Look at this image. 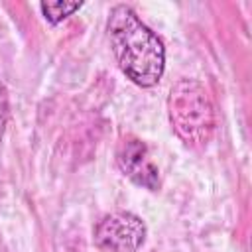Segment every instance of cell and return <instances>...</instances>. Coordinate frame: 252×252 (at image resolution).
Listing matches in <instances>:
<instances>
[{"label": "cell", "mask_w": 252, "mask_h": 252, "mask_svg": "<svg viewBox=\"0 0 252 252\" xmlns=\"http://www.w3.org/2000/svg\"><path fill=\"white\" fill-rule=\"evenodd\" d=\"M81 6H83L81 2H41L39 10L49 24H59L61 20L71 16L75 10H79Z\"/></svg>", "instance_id": "5"}, {"label": "cell", "mask_w": 252, "mask_h": 252, "mask_svg": "<svg viewBox=\"0 0 252 252\" xmlns=\"http://www.w3.org/2000/svg\"><path fill=\"white\" fill-rule=\"evenodd\" d=\"M116 161L122 173L128 179H132L136 185L150 191L159 189V171L152 161L146 144L140 138L134 136L122 138L116 150Z\"/></svg>", "instance_id": "4"}, {"label": "cell", "mask_w": 252, "mask_h": 252, "mask_svg": "<svg viewBox=\"0 0 252 252\" xmlns=\"http://www.w3.org/2000/svg\"><path fill=\"white\" fill-rule=\"evenodd\" d=\"M106 32L120 71L138 87H154L165 69L161 39L126 4L110 10Z\"/></svg>", "instance_id": "1"}, {"label": "cell", "mask_w": 252, "mask_h": 252, "mask_svg": "<svg viewBox=\"0 0 252 252\" xmlns=\"http://www.w3.org/2000/svg\"><path fill=\"white\" fill-rule=\"evenodd\" d=\"M146 234L148 230L140 217L128 211H114L96 222L93 240L104 252H136L144 246Z\"/></svg>", "instance_id": "3"}, {"label": "cell", "mask_w": 252, "mask_h": 252, "mask_svg": "<svg viewBox=\"0 0 252 252\" xmlns=\"http://www.w3.org/2000/svg\"><path fill=\"white\" fill-rule=\"evenodd\" d=\"M169 122L175 134L195 150L209 144L215 132V106L205 87L193 79H179L167 98Z\"/></svg>", "instance_id": "2"}, {"label": "cell", "mask_w": 252, "mask_h": 252, "mask_svg": "<svg viewBox=\"0 0 252 252\" xmlns=\"http://www.w3.org/2000/svg\"><path fill=\"white\" fill-rule=\"evenodd\" d=\"M8 91L6 87L0 83V138L4 134V128H6V120H8Z\"/></svg>", "instance_id": "6"}]
</instances>
